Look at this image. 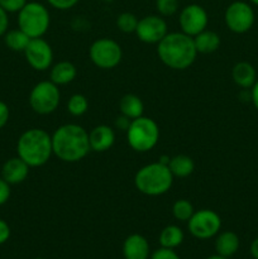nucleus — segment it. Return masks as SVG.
Here are the masks:
<instances>
[{"mask_svg":"<svg viewBox=\"0 0 258 259\" xmlns=\"http://www.w3.org/2000/svg\"><path fill=\"white\" fill-rule=\"evenodd\" d=\"M53 154L66 163H76L91 151L89 133L78 124H63L52 134Z\"/></svg>","mask_w":258,"mask_h":259,"instance_id":"f257e3e1","label":"nucleus"},{"mask_svg":"<svg viewBox=\"0 0 258 259\" xmlns=\"http://www.w3.org/2000/svg\"><path fill=\"white\" fill-rule=\"evenodd\" d=\"M157 55L161 62L171 70H187L199 55L194 38L182 32L167 33L157 45Z\"/></svg>","mask_w":258,"mask_h":259,"instance_id":"f03ea898","label":"nucleus"},{"mask_svg":"<svg viewBox=\"0 0 258 259\" xmlns=\"http://www.w3.org/2000/svg\"><path fill=\"white\" fill-rule=\"evenodd\" d=\"M17 154L29 167H42L53 156L52 136L42 128H30L20 134Z\"/></svg>","mask_w":258,"mask_h":259,"instance_id":"7ed1b4c3","label":"nucleus"},{"mask_svg":"<svg viewBox=\"0 0 258 259\" xmlns=\"http://www.w3.org/2000/svg\"><path fill=\"white\" fill-rule=\"evenodd\" d=\"M174 179L168 166L162 164L161 162H153L137 171L134 186L146 196H161L171 190Z\"/></svg>","mask_w":258,"mask_h":259,"instance_id":"20e7f679","label":"nucleus"},{"mask_svg":"<svg viewBox=\"0 0 258 259\" xmlns=\"http://www.w3.org/2000/svg\"><path fill=\"white\" fill-rule=\"evenodd\" d=\"M125 133L129 147L139 153L152 151L159 141L158 124L144 115L132 120Z\"/></svg>","mask_w":258,"mask_h":259,"instance_id":"39448f33","label":"nucleus"},{"mask_svg":"<svg viewBox=\"0 0 258 259\" xmlns=\"http://www.w3.org/2000/svg\"><path fill=\"white\" fill-rule=\"evenodd\" d=\"M18 28L30 38H40L47 33L51 15L46 5L38 2H28L18 13Z\"/></svg>","mask_w":258,"mask_h":259,"instance_id":"423d86ee","label":"nucleus"},{"mask_svg":"<svg viewBox=\"0 0 258 259\" xmlns=\"http://www.w3.org/2000/svg\"><path fill=\"white\" fill-rule=\"evenodd\" d=\"M29 106L39 115H50L57 110L61 101L60 89L51 80L39 81L29 94Z\"/></svg>","mask_w":258,"mask_h":259,"instance_id":"0eeeda50","label":"nucleus"},{"mask_svg":"<svg viewBox=\"0 0 258 259\" xmlns=\"http://www.w3.org/2000/svg\"><path fill=\"white\" fill-rule=\"evenodd\" d=\"M91 62L101 70H113L123 60V50L116 40L111 38H99L89 48Z\"/></svg>","mask_w":258,"mask_h":259,"instance_id":"6e6552de","label":"nucleus"},{"mask_svg":"<svg viewBox=\"0 0 258 259\" xmlns=\"http://www.w3.org/2000/svg\"><path fill=\"white\" fill-rule=\"evenodd\" d=\"M224 22L228 29L235 34L249 32L255 22V14L249 3L237 0L230 3L224 13Z\"/></svg>","mask_w":258,"mask_h":259,"instance_id":"1a4fd4ad","label":"nucleus"},{"mask_svg":"<svg viewBox=\"0 0 258 259\" xmlns=\"http://www.w3.org/2000/svg\"><path fill=\"white\" fill-rule=\"evenodd\" d=\"M187 229L196 239H210L219 234L222 229V218L214 210L201 209L195 211L190 218L187 222Z\"/></svg>","mask_w":258,"mask_h":259,"instance_id":"9d476101","label":"nucleus"},{"mask_svg":"<svg viewBox=\"0 0 258 259\" xmlns=\"http://www.w3.org/2000/svg\"><path fill=\"white\" fill-rule=\"evenodd\" d=\"M179 24L182 33L190 37H195L207 28L209 15L201 5L189 4L180 12Z\"/></svg>","mask_w":258,"mask_h":259,"instance_id":"9b49d317","label":"nucleus"},{"mask_svg":"<svg viewBox=\"0 0 258 259\" xmlns=\"http://www.w3.org/2000/svg\"><path fill=\"white\" fill-rule=\"evenodd\" d=\"M28 65L35 71H47L53 63V50L50 43L40 38H32L24 52Z\"/></svg>","mask_w":258,"mask_h":259,"instance_id":"f8f14e48","label":"nucleus"},{"mask_svg":"<svg viewBox=\"0 0 258 259\" xmlns=\"http://www.w3.org/2000/svg\"><path fill=\"white\" fill-rule=\"evenodd\" d=\"M168 33L167 23L161 15H146L141 18L137 25L136 34L141 42L147 45H158Z\"/></svg>","mask_w":258,"mask_h":259,"instance_id":"ddd939ff","label":"nucleus"},{"mask_svg":"<svg viewBox=\"0 0 258 259\" xmlns=\"http://www.w3.org/2000/svg\"><path fill=\"white\" fill-rule=\"evenodd\" d=\"M89 143L91 151L103 153L109 151L115 143V132L109 125L101 124L93 128L89 133Z\"/></svg>","mask_w":258,"mask_h":259,"instance_id":"4468645a","label":"nucleus"},{"mask_svg":"<svg viewBox=\"0 0 258 259\" xmlns=\"http://www.w3.org/2000/svg\"><path fill=\"white\" fill-rule=\"evenodd\" d=\"M30 167L19 157L7 159L2 167V177L9 185H19L27 180Z\"/></svg>","mask_w":258,"mask_h":259,"instance_id":"2eb2a0df","label":"nucleus"},{"mask_svg":"<svg viewBox=\"0 0 258 259\" xmlns=\"http://www.w3.org/2000/svg\"><path fill=\"white\" fill-rule=\"evenodd\" d=\"M124 259H149L151 248L149 243L143 235L131 234L123 243Z\"/></svg>","mask_w":258,"mask_h":259,"instance_id":"dca6fc26","label":"nucleus"},{"mask_svg":"<svg viewBox=\"0 0 258 259\" xmlns=\"http://www.w3.org/2000/svg\"><path fill=\"white\" fill-rule=\"evenodd\" d=\"M232 78L237 86L244 90H249L257 81V71L252 63L240 61L233 66Z\"/></svg>","mask_w":258,"mask_h":259,"instance_id":"f3484780","label":"nucleus"},{"mask_svg":"<svg viewBox=\"0 0 258 259\" xmlns=\"http://www.w3.org/2000/svg\"><path fill=\"white\" fill-rule=\"evenodd\" d=\"M76 76H77L76 66L70 61H60L51 66L50 80L57 86L68 85L75 80Z\"/></svg>","mask_w":258,"mask_h":259,"instance_id":"a211bd4d","label":"nucleus"},{"mask_svg":"<svg viewBox=\"0 0 258 259\" xmlns=\"http://www.w3.org/2000/svg\"><path fill=\"white\" fill-rule=\"evenodd\" d=\"M239 237L234 232H219V234L217 235V239H215L217 254L225 258L233 257L239 249Z\"/></svg>","mask_w":258,"mask_h":259,"instance_id":"6ab92c4d","label":"nucleus"},{"mask_svg":"<svg viewBox=\"0 0 258 259\" xmlns=\"http://www.w3.org/2000/svg\"><path fill=\"white\" fill-rule=\"evenodd\" d=\"M192 38H194L195 48H196L197 53H202V55H210V53L217 52L222 45L220 35L214 30L205 29Z\"/></svg>","mask_w":258,"mask_h":259,"instance_id":"aec40b11","label":"nucleus"},{"mask_svg":"<svg viewBox=\"0 0 258 259\" xmlns=\"http://www.w3.org/2000/svg\"><path fill=\"white\" fill-rule=\"evenodd\" d=\"M119 110L121 115L126 116L131 120L139 118L144 113V104L138 95L134 94H125L119 100Z\"/></svg>","mask_w":258,"mask_h":259,"instance_id":"412c9836","label":"nucleus"},{"mask_svg":"<svg viewBox=\"0 0 258 259\" xmlns=\"http://www.w3.org/2000/svg\"><path fill=\"white\" fill-rule=\"evenodd\" d=\"M168 168L174 177L185 179L195 171V162L191 157L186 154H177V156L171 157L168 162Z\"/></svg>","mask_w":258,"mask_h":259,"instance_id":"4be33fe9","label":"nucleus"},{"mask_svg":"<svg viewBox=\"0 0 258 259\" xmlns=\"http://www.w3.org/2000/svg\"><path fill=\"white\" fill-rule=\"evenodd\" d=\"M185 239V234L182 229L177 225H167L159 233L158 242L162 248H168V249H175L180 247Z\"/></svg>","mask_w":258,"mask_h":259,"instance_id":"5701e85b","label":"nucleus"},{"mask_svg":"<svg viewBox=\"0 0 258 259\" xmlns=\"http://www.w3.org/2000/svg\"><path fill=\"white\" fill-rule=\"evenodd\" d=\"M32 38L28 34H25L22 29L17 28V29L8 30L4 34V43L10 51L13 52H24L27 46L29 45Z\"/></svg>","mask_w":258,"mask_h":259,"instance_id":"b1692460","label":"nucleus"},{"mask_svg":"<svg viewBox=\"0 0 258 259\" xmlns=\"http://www.w3.org/2000/svg\"><path fill=\"white\" fill-rule=\"evenodd\" d=\"M89 110L88 98L82 94H73L67 101V111L72 116H82Z\"/></svg>","mask_w":258,"mask_h":259,"instance_id":"393cba45","label":"nucleus"},{"mask_svg":"<svg viewBox=\"0 0 258 259\" xmlns=\"http://www.w3.org/2000/svg\"><path fill=\"white\" fill-rule=\"evenodd\" d=\"M194 212V206L186 199L177 200L172 205V214H174L175 219L179 220V222H189V219L192 217Z\"/></svg>","mask_w":258,"mask_h":259,"instance_id":"a878e982","label":"nucleus"},{"mask_svg":"<svg viewBox=\"0 0 258 259\" xmlns=\"http://www.w3.org/2000/svg\"><path fill=\"white\" fill-rule=\"evenodd\" d=\"M139 19L136 14L131 12H124L116 17V27L120 32L126 33H136L137 25H138Z\"/></svg>","mask_w":258,"mask_h":259,"instance_id":"bb28decb","label":"nucleus"},{"mask_svg":"<svg viewBox=\"0 0 258 259\" xmlns=\"http://www.w3.org/2000/svg\"><path fill=\"white\" fill-rule=\"evenodd\" d=\"M179 0H156V10L161 17H172L179 12Z\"/></svg>","mask_w":258,"mask_h":259,"instance_id":"cd10ccee","label":"nucleus"},{"mask_svg":"<svg viewBox=\"0 0 258 259\" xmlns=\"http://www.w3.org/2000/svg\"><path fill=\"white\" fill-rule=\"evenodd\" d=\"M27 3L28 0H0V7L9 14H12V13L18 14Z\"/></svg>","mask_w":258,"mask_h":259,"instance_id":"c85d7f7f","label":"nucleus"},{"mask_svg":"<svg viewBox=\"0 0 258 259\" xmlns=\"http://www.w3.org/2000/svg\"><path fill=\"white\" fill-rule=\"evenodd\" d=\"M151 259H181L179 257L175 249H168V248H159L154 250L151 254Z\"/></svg>","mask_w":258,"mask_h":259,"instance_id":"c756f323","label":"nucleus"},{"mask_svg":"<svg viewBox=\"0 0 258 259\" xmlns=\"http://www.w3.org/2000/svg\"><path fill=\"white\" fill-rule=\"evenodd\" d=\"M46 2L57 10H68L76 7L80 0H46Z\"/></svg>","mask_w":258,"mask_h":259,"instance_id":"7c9ffc66","label":"nucleus"},{"mask_svg":"<svg viewBox=\"0 0 258 259\" xmlns=\"http://www.w3.org/2000/svg\"><path fill=\"white\" fill-rule=\"evenodd\" d=\"M12 195V185L8 184L2 176H0V206L7 204Z\"/></svg>","mask_w":258,"mask_h":259,"instance_id":"2f4dec72","label":"nucleus"},{"mask_svg":"<svg viewBox=\"0 0 258 259\" xmlns=\"http://www.w3.org/2000/svg\"><path fill=\"white\" fill-rule=\"evenodd\" d=\"M10 118V109L7 103L0 100V129L4 128Z\"/></svg>","mask_w":258,"mask_h":259,"instance_id":"473e14b6","label":"nucleus"},{"mask_svg":"<svg viewBox=\"0 0 258 259\" xmlns=\"http://www.w3.org/2000/svg\"><path fill=\"white\" fill-rule=\"evenodd\" d=\"M8 30H9V13L0 7V37H4Z\"/></svg>","mask_w":258,"mask_h":259,"instance_id":"72a5a7b5","label":"nucleus"},{"mask_svg":"<svg viewBox=\"0 0 258 259\" xmlns=\"http://www.w3.org/2000/svg\"><path fill=\"white\" fill-rule=\"evenodd\" d=\"M10 234H12V230H10L9 224L5 220L0 219V245L9 240Z\"/></svg>","mask_w":258,"mask_h":259,"instance_id":"f704fd0d","label":"nucleus"},{"mask_svg":"<svg viewBox=\"0 0 258 259\" xmlns=\"http://www.w3.org/2000/svg\"><path fill=\"white\" fill-rule=\"evenodd\" d=\"M131 121H132L131 119L126 118V116H124V115L118 116L115 120V128L126 132V129H128L129 125H131Z\"/></svg>","mask_w":258,"mask_h":259,"instance_id":"c9c22d12","label":"nucleus"},{"mask_svg":"<svg viewBox=\"0 0 258 259\" xmlns=\"http://www.w3.org/2000/svg\"><path fill=\"white\" fill-rule=\"evenodd\" d=\"M249 90H250V101H252L253 106L258 110V78L254 82V85H253Z\"/></svg>","mask_w":258,"mask_h":259,"instance_id":"e433bc0d","label":"nucleus"},{"mask_svg":"<svg viewBox=\"0 0 258 259\" xmlns=\"http://www.w3.org/2000/svg\"><path fill=\"white\" fill-rule=\"evenodd\" d=\"M250 255H252L254 259H258V238H255L254 240L252 242V244H250Z\"/></svg>","mask_w":258,"mask_h":259,"instance_id":"4c0bfd02","label":"nucleus"},{"mask_svg":"<svg viewBox=\"0 0 258 259\" xmlns=\"http://www.w3.org/2000/svg\"><path fill=\"white\" fill-rule=\"evenodd\" d=\"M206 259H229V258H225V257H222V255H219V254H215V255H211V257H207Z\"/></svg>","mask_w":258,"mask_h":259,"instance_id":"58836bf2","label":"nucleus"},{"mask_svg":"<svg viewBox=\"0 0 258 259\" xmlns=\"http://www.w3.org/2000/svg\"><path fill=\"white\" fill-rule=\"evenodd\" d=\"M250 2V4H253V5H255V7H258V0H249Z\"/></svg>","mask_w":258,"mask_h":259,"instance_id":"ea45409f","label":"nucleus"},{"mask_svg":"<svg viewBox=\"0 0 258 259\" xmlns=\"http://www.w3.org/2000/svg\"><path fill=\"white\" fill-rule=\"evenodd\" d=\"M33 259H46V258H33Z\"/></svg>","mask_w":258,"mask_h":259,"instance_id":"a19ab883","label":"nucleus"}]
</instances>
